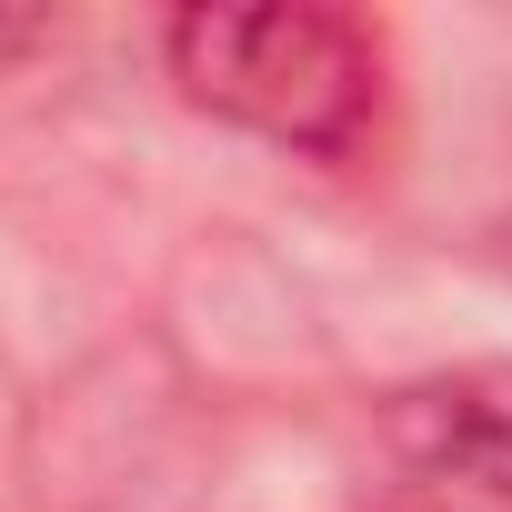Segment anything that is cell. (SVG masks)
I'll return each instance as SVG.
<instances>
[{"instance_id": "obj_4", "label": "cell", "mask_w": 512, "mask_h": 512, "mask_svg": "<svg viewBox=\"0 0 512 512\" xmlns=\"http://www.w3.org/2000/svg\"><path fill=\"white\" fill-rule=\"evenodd\" d=\"M492 272H502V282H512V211H502V221H492Z\"/></svg>"}, {"instance_id": "obj_2", "label": "cell", "mask_w": 512, "mask_h": 512, "mask_svg": "<svg viewBox=\"0 0 512 512\" xmlns=\"http://www.w3.org/2000/svg\"><path fill=\"white\" fill-rule=\"evenodd\" d=\"M382 452L462 512H512V362H442L372 402Z\"/></svg>"}, {"instance_id": "obj_1", "label": "cell", "mask_w": 512, "mask_h": 512, "mask_svg": "<svg viewBox=\"0 0 512 512\" xmlns=\"http://www.w3.org/2000/svg\"><path fill=\"white\" fill-rule=\"evenodd\" d=\"M161 61L191 111L302 151V161H352L382 111V51L352 11L272 0V11H171Z\"/></svg>"}, {"instance_id": "obj_5", "label": "cell", "mask_w": 512, "mask_h": 512, "mask_svg": "<svg viewBox=\"0 0 512 512\" xmlns=\"http://www.w3.org/2000/svg\"><path fill=\"white\" fill-rule=\"evenodd\" d=\"M422 512H442V502H422Z\"/></svg>"}, {"instance_id": "obj_3", "label": "cell", "mask_w": 512, "mask_h": 512, "mask_svg": "<svg viewBox=\"0 0 512 512\" xmlns=\"http://www.w3.org/2000/svg\"><path fill=\"white\" fill-rule=\"evenodd\" d=\"M41 41H51V21H41V11H0V71H11V61H31Z\"/></svg>"}]
</instances>
